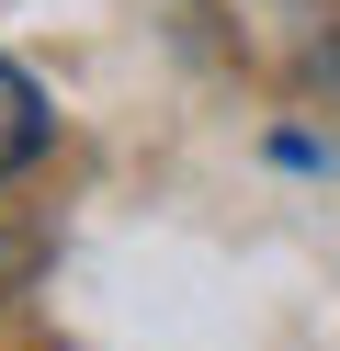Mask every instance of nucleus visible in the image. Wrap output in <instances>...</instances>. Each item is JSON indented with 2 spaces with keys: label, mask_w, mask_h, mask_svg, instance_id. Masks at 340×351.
<instances>
[{
  "label": "nucleus",
  "mask_w": 340,
  "mask_h": 351,
  "mask_svg": "<svg viewBox=\"0 0 340 351\" xmlns=\"http://www.w3.org/2000/svg\"><path fill=\"white\" fill-rule=\"evenodd\" d=\"M45 136H57L45 91L12 69V57H0V182H12V170H34V159H45Z\"/></svg>",
  "instance_id": "f257e3e1"
},
{
  "label": "nucleus",
  "mask_w": 340,
  "mask_h": 351,
  "mask_svg": "<svg viewBox=\"0 0 340 351\" xmlns=\"http://www.w3.org/2000/svg\"><path fill=\"white\" fill-rule=\"evenodd\" d=\"M34 261H45V227H34L23 204H0V306H12L23 283H34Z\"/></svg>",
  "instance_id": "f03ea898"
}]
</instances>
